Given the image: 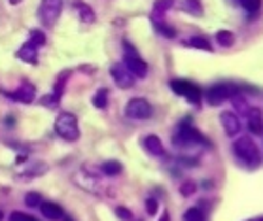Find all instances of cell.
I'll use <instances>...</instances> for the list:
<instances>
[{
	"label": "cell",
	"mask_w": 263,
	"mask_h": 221,
	"mask_svg": "<svg viewBox=\"0 0 263 221\" xmlns=\"http://www.w3.org/2000/svg\"><path fill=\"white\" fill-rule=\"evenodd\" d=\"M233 151L240 161L252 168L259 167V163H261V151H259V148H257L256 142H254L250 136H240L239 140L235 142Z\"/></svg>",
	"instance_id": "1"
},
{
	"label": "cell",
	"mask_w": 263,
	"mask_h": 221,
	"mask_svg": "<svg viewBox=\"0 0 263 221\" xmlns=\"http://www.w3.org/2000/svg\"><path fill=\"white\" fill-rule=\"evenodd\" d=\"M55 132L61 138H65L68 142H74L80 138V129H78V119L76 115L70 112H61L55 119Z\"/></svg>",
	"instance_id": "2"
},
{
	"label": "cell",
	"mask_w": 263,
	"mask_h": 221,
	"mask_svg": "<svg viewBox=\"0 0 263 221\" xmlns=\"http://www.w3.org/2000/svg\"><path fill=\"white\" fill-rule=\"evenodd\" d=\"M63 12V0H42L38 6V19L46 27H53Z\"/></svg>",
	"instance_id": "3"
},
{
	"label": "cell",
	"mask_w": 263,
	"mask_h": 221,
	"mask_svg": "<svg viewBox=\"0 0 263 221\" xmlns=\"http://www.w3.org/2000/svg\"><path fill=\"white\" fill-rule=\"evenodd\" d=\"M174 144H178V146H187V144H209V142L204 140L203 134H201L197 129H193L190 119H185L184 123L180 125L176 136H174Z\"/></svg>",
	"instance_id": "4"
},
{
	"label": "cell",
	"mask_w": 263,
	"mask_h": 221,
	"mask_svg": "<svg viewBox=\"0 0 263 221\" xmlns=\"http://www.w3.org/2000/svg\"><path fill=\"white\" fill-rule=\"evenodd\" d=\"M171 89H173L176 95L187 98L192 104H199V102H201V89H199L195 84H192V82H185V79H173V82H171Z\"/></svg>",
	"instance_id": "5"
},
{
	"label": "cell",
	"mask_w": 263,
	"mask_h": 221,
	"mask_svg": "<svg viewBox=\"0 0 263 221\" xmlns=\"http://www.w3.org/2000/svg\"><path fill=\"white\" fill-rule=\"evenodd\" d=\"M125 66L127 70L131 72L133 76H137V78H146V74H148V65L138 57L137 51L131 48V44L127 42H125Z\"/></svg>",
	"instance_id": "6"
},
{
	"label": "cell",
	"mask_w": 263,
	"mask_h": 221,
	"mask_svg": "<svg viewBox=\"0 0 263 221\" xmlns=\"http://www.w3.org/2000/svg\"><path fill=\"white\" fill-rule=\"evenodd\" d=\"M233 96H237V87L231 84L212 85L209 89V93H206V98H209V102L212 106H216V104H220V102H223V101H228V98H233Z\"/></svg>",
	"instance_id": "7"
},
{
	"label": "cell",
	"mask_w": 263,
	"mask_h": 221,
	"mask_svg": "<svg viewBox=\"0 0 263 221\" xmlns=\"http://www.w3.org/2000/svg\"><path fill=\"white\" fill-rule=\"evenodd\" d=\"M125 114L131 119H148L152 115V106L146 98H131L125 106Z\"/></svg>",
	"instance_id": "8"
},
{
	"label": "cell",
	"mask_w": 263,
	"mask_h": 221,
	"mask_svg": "<svg viewBox=\"0 0 263 221\" xmlns=\"http://www.w3.org/2000/svg\"><path fill=\"white\" fill-rule=\"evenodd\" d=\"M110 74H112L116 85L121 87V89H129V87H133V84H135V76L127 70L125 65H114L112 70H110Z\"/></svg>",
	"instance_id": "9"
},
{
	"label": "cell",
	"mask_w": 263,
	"mask_h": 221,
	"mask_svg": "<svg viewBox=\"0 0 263 221\" xmlns=\"http://www.w3.org/2000/svg\"><path fill=\"white\" fill-rule=\"evenodd\" d=\"M220 121L228 136H237L240 132V119H239V115L233 114V112H221Z\"/></svg>",
	"instance_id": "10"
},
{
	"label": "cell",
	"mask_w": 263,
	"mask_h": 221,
	"mask_svg": "<svg viewBox=\"0 0 263 221\" xmlns=\"http://www.w3.org/2000/svg\"><path fill=\"white\" fill-rule=\"evenodd\" d=\"M6 93V91H4ZM10 98H13V101H19V102H25V104H30V102L34 101V85H30L29 82H23L21 84V87H19L15 93H6Z\"/></svg>",
	"instance_id": "11"
},
{
	"label": "cell",
	"mask_w": 263,
	"mask_h": 221,
	"mask_svg": "<svg viewBox=\"0 0 263 221\" xmlns=\"http://www.w3.org/2000/svg\"><path fill=\"white\" fill-rule=\"evenodd\" d=\"M246 115H248V131H250L252 134H256V136L263 134L261 112H259L257 108H248V112H246Z\"/></svg>",
	"instance_id": "12"
},
{
	"label": "cell",
	"mask_w": 263,
	"mask_h": 221,
	"mask_svg": "<svg viewBox=\"0 0 263 221\" xmlns=\"http://www.w3.org/2000/svg\"><path fill=\"white\" fill-rule=\"evenodd\" d=\"M17 59H21L23 63H30V65H36V59H38V48H36L32 42H25L21 46L17 53Z\"/></svg>",
	"instance_id": "13"
},
{
	"label": "cell",
	"mask_w": 263,
	"mask_h": 221,
	"mask_svg": "<svg viewBox=\"0 0 263 221\" xmlns=\"http://www.w3.org/2000/svg\"><path fill=\"white\" fill-rule=\"evenodd\" d=\"M44 172H48V165H44V163H29V165H25L23 170L19 172V178H23V179L36 178V176H42Z\"/></svg>",
	"instance_id": "14"
},
{
	"label": "cell",
	"mask_w": 263,
	"mask_h": 221,
	"mask_svg": "<svg viewBox=\"0 0 263 221\" xmlns=\"http://www.w3.org/2000/svg\"><path fill=\"white\" fill-rule=\"evenodd\" d=\"M40 210H42V214L46 219L49 221H59L65 217V212H63V208H61L59 204L55 203H42L40 204Z\"/></svg>",
	"instance_id": "15"
},
{
	"label": "cell",
	"mask_w": 263,
	"mask_h": 221,
	"mask_svg": "<svg viewBox=\"0 0 263 221\" xmlns=\"http://www.w3.org/2000/svg\"><path fill=\"white\" fill-rule=\"evenodd\" d=\"M144 148H146L148 153H152V155H156V157H161L163 153H165L163 142L159 140V136H156V134H148V136L144 138Z\"/></svg>",
	"instance_id": "16"
},
{
	"label": "cell",
	"mask_w": 263,
	"mask_h": 221,
	"mask_svg": "<svg viewBox=\"0 0 263 221\" xmlns=\"http://www.w3.org/2000/svg\"><path fill=\"white\" fill-rule=\"evenodd\" d=\"M74 8L78 10L80 19H82L84 23H93V21H95V12H93V10H91V6H87L85 2H80V0H76V2H74Z\"/></svg>",
	"instance_id": "17"
},
{
	"label": "cell",
	"mask_w": 263,
	"mask_h": 221,
	"mask_svg": "<svg viewBox=\"0 0 263 221\" xmlns=\"http://www.w3.org/2000/svg\"><path fill=\"white\" fill-rule=\"evenodd\" d=\"M182 8H184L187 13L195 15V17L203 15V6H201V0H184V2H182Z\"/></svg>",
	"instance_id": "18"
},
{
	"label": "cell",
	"mask_w": 263,
	"mask_h": 221,
	"mask_svg": "<svg viewBox=\"0 0 263 221\" xmlns=\"http://www.w3.org/2000/svg\"><path fill=\"white\" fill-rule=\"evenodd\" d=\"M216 40H218V44H220V46H223V48H229V46H233L235 36H233V32H229V30H218Z\"/></svg>",
	"instance_id": "19"
},
{
	"label": "cell",
	"mask_w": 263,
	"mask_h": 221,
	"mask_svg": "<svg viewBox=\"0 0 263 221\" xmlns=\"http://www.w3.org/2000/svg\"><path fill=\"white\" fill-rule=\"evenodd\" d=\"M121 163L120 161H106L102 163V172L106 174V176H118L121 172Z\"/></svg>",
	"instance_id": "20"
},
{
	"label": "cell",
	"mask_w": 263,
	"mask_h": 221,
	"mask_svg": "<svg viewBox=\"0 0 263 221\" xmlns=\"http://www.w3.org/2000/svg\"><path fill=\"white\" fill-rule=\"evenodd\" d=\"M173 4H174V0H157L156 4H154V19L161 17L163 13L167 12Z\"/></svg>",
	"instance_id": "21"
},
{
	"label": "cell",
	"mask_w": 263,
	"mask_h": 221,
	"mask_svg": "<svg viewBox=\"0 0 263 221\" xmlns=\"http://www.w3.org/2000/svg\"><path fill=\"white\" fill-rule=\"evenodd\" d=\"M93 104H95L99 110L106 108V104H108V89H99V91H97V95L93 96Z\"/></svg>",
	"instance_id": "22"
},
{
	"label": "cell",
	"mask_w": 263,
	"mask_h": 221,
	"mask_svg": "<svg viewBox=\"0 0 263 221\" xmlns=\"http://www.w3.org/2000/svg\"><path fill=\"white\" fill-rule=\"evenodd\" d=\"M29 42H32L36 46V48H40V46H44L46 44V34H44L42 30L38 29H32L29 34Z\"/></svg>",
	"instance_id": "23"
},
{
	"label": "cell",
	"mask_w": 263,
	"mask_h": 221,
	"mask_svg": "<svg viewBox=\"0 0 263 221\" xmlns=\"http://www.w3.org/2000/svg\"><path fill=\"white\" fill-rule=\"evenodd\" d=\"M184 221H204V214L199 208H190L184 214Z\"/></svg>",
	"instance_id": "24"
},
{
	"label": "cell",
	"mask_w": 263,
	"mask_h": 221,
	"mask_svg": "<svg viewBox=\"0 0 263 221\" xmlns=\"http://www.w3.org/2000/svg\"><path fill=\"white\" fill-rule=\"evenodd\" d=\"M195 191H197L195 182H184V184L180 186V195H182V197H192Z\"/></svg>",
	"instance_id": "25"
},
{
	"label": "cell",
	"mask_w": 263,
	"mask_h": 221,
	"mask_svg": "<svg viewBox=\"0 0 263 221\" xmlns=\"http://www.w3.org/2000/svg\"><path fill=\"white\" fill-rule=\"evenodd\" d=\"M25 204L30 206V208H36V206L42 204V197H40L38 193H27V195H25Z\"/></svg>",
	"instance_id": "26"
},
{
	"label": "cell",
	"mask_w": 263,
	"mask_h": 221,
	"mask_svg": "<svg viewBox=\"0 0 263 221\" xmlns=\"http://www.w3.org/2000/svg\"><path fill=\"white\" fill-rule=\"evenodd\" d=\"M156 29H157L159 34L167 36V38H174V36H176V32H174L173 27H168V25L161 23V21H156Z\"/></svg>",
	"instance_id": "27"
},
{
	"label": "cell",
	"mask_w": 263,
	"mask_h": 221,
	"mask_svg": "<svg viewBox=\"0 0 263 221\" xmlns=\"http://www.w3.org/2000/svg\"><path fill=\"white\" fill-rule=\"evenodd\" d=\"M190 46L195 49H204V51H212V46H210L204 38H192L190 40Z\"/></svg>",
	"instance_id": "28"
},
{
	"label": "cell",
	"mask_w": 263,
	"mask_h": 221,
	"mask_svg": "<svg viewBox=\"0 0 263 221\" xmlns=\"http://www.w3.org/2000/svg\"><path fill=\"white\" fill-rule=\"evenodd\" d=\"M240 4H242V8H245L246 12L254 13L261 8V0H240Z\"/></svg>",
	"instance_id": "29"
},
{
	"label": "cell",
	"mask_w": 263,
	"mask_h": 221,
	"mask_svg": "<svg viewBox=\"0 0 263 221\" xmlns=\"http://www.w3.org/2000/svg\"><path fill=\"white\" fill-rule=\"evenodd\" d=\"M57 102H59V96H55V95H46L40 98V104H42V106H48V108H55L57 106Z\"/></svg>",
	"instance_id": "30"
},
{
	"label": "cell",
	"mask_w": 263,
	"mask_h": 221,
	"mask_svg": "<svg viewBox=\"0 0 263 221\" xmlns=\"http://www.w3.org/2000/svg\"><path fill=\"white\" fill-rule=\"evenodd\" d=\"M10 221H38V219H34L32 215L23 214V212H13V214L10 215Z\"/></svg>",
	"instance_id": "31"
},
{
	"label": "cell",
	"mask_w": 263,
	"mask_h": 221,
	"mask_svg": "<svg viewBox=\"0 0 263 221\" xmlns=\"http://www.w3.org/2000/svg\"><path fill=\"white\" fill-rule=\"evenodd\" d=\"M116 215H118V217H120V219H123V221H131L133 219V214L131 212H129V210L127 208H116Z\"/></svg>",
	"instance_id": "32"
},
{
	"label": "cell",
	"mask_w": 263,
	"mask_h": 221,
	"mask_svg": "<svg viewBox=\"0 0 263 221\" xmlns=\"http://www.w3.org/2000/svg\"><path fill=\"white\" fill-rule=\"evenodd\" d=\"M146 212H148L149 215L157 214V200L156 198H148V200H146Z\"/></svg>",
	"instance_id": "33"
},
{
	"label": "cell",
	"mask_w": 263,
	"mask_h": 221,
	"mask_svg": "<svg viewBox=\"0 0 263 221\" xmlns=\"http://www.w3.org/2000/svg\"><path fill=\"white\" fill-rule=\"evenodd\" d=\"M159 221H171V215H168V212H163V215L159 217Z\"/></svg>",
	"instance_id": "34"
},
{
	"label": "cell",
	"mask_w": 263,
	"mask_h": 221,
	"mask_svg": "<svg viewBox=\"0 0 263 221\" xmlns=\"http://www.w3.org/2000/svg\"><path fill=\"white\" fill-rule=\"evenodd\" d=\"M6 125H13V117H12V115H8V117H6Z\"/></svg>",
	"instance_id": "35"
},
{
	"label": "cell",
	"mask_w": 263,
	"mask_h": 221,
	"mask_svg": "<svg viewBox=\"0 0 263 221\" xmlns=\"http://www.w3.org/2000/svg\"><path fill=\"white\" fill-rule=\"evenodd\" d=\"M10 2H12V4H19V2H21V0H10Z\"/></svg>",
	"instance_id": "36"
},
{
	"label": "cell",
	"mask_w": 263,
	"mask_h": 221,
	"mask_svg": "<svg viewBox=\"0 0 263 221\" xmlns=\"http://www.w3.org/2000/svg\"><path fill=\"white\" fill-rule=\"evenodd\" d=\"M63 219H65V221H74V219H70V217H63Z\"/></svg>",
	"instance_id": "37"
},
{
	"label": "cell",
	"mask_w": 263,
	"mask_h": 221,
	"mask_svg": "<svg viewBox=\"0 0 263 221\" xmlns=\"http://www.w3.org/2000/svg\"><path fill=\"white\" fill-rule=\"evenodd\" d=\"M2 217H4V215H2V212H0V219H2Z\"/></svg>",
	"instance_id": "38"
}]
</instances>
